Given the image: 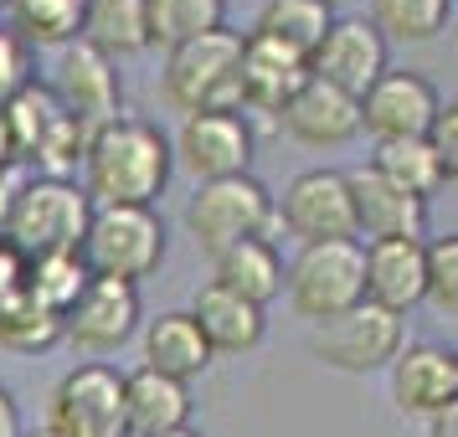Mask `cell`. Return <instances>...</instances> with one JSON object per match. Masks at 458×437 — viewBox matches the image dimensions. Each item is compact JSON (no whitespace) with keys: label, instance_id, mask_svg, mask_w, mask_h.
I'll use <instances>...</instances> for the list:
<instances>
[{"label":"cell","instance_id":"1","mask_svg":"<svg viewBox=\"0 0 458 437\" xmlns=\"http://www.w3.org/2000/svg\"><path fill=\"white\" fill-rule=\"evenodd\" d=\"M170 139L149 119L119 113L88 134L83 145V196L93 206H149L170 186Z\"/></svg>","mask_w":458,"mask_h":437},{"label":"cell","instance_id":"2","mask_svg":"<svg viewBox=\"0 0 458 437\" xmlns=\"http://www.w3.org/2000/svg\"><path fill=\"white\" fill-rule=\"evenodd\" d=\"M88 216L93 201L72 181H52V175H26V186L16 190V201L0 222V237L31 257H57V252H78L83 248Z\"/></svg>","mask_w":458,"mask_h":437},{"label":"cell","instance_id":"3","mask_svg":"<svg viewBox=\"0 0 458 437\" xmlns=\"http://www.w3.org/2000/svg\"><path fill=\"white\" fill-rule=\"evenodd\" d=\"M237 63H242V31H227V26L170 46L165 67H160L165 104L181 113H242L237 108Z\"/></svg>","mask_w":458,"mask_h":437},{"label":"cell","instance_id":"4","mask_svg":"<svg viewBox=\"0 0 458 437\" xmlns=\"http://www.w3.org/2000/svg\"><path fill=\"white\" fill-rule=\"evenodd\" d=\"M78 257L88 278L140 283L165 263V227L149 206H93Z\"/></svg>","mask_w":458,"mask_h":437},{"label":"cell","instance_id":"5","mask_svg":"<svg viewBox=\"0 0 458 437\" xmlns=\"http://www.w3.org/2000/svg\"><path fill=\"white\" fill-rule=\"evenodd\" d=\"M268 227H273V190L252 170L227 175V181H207L186 201V231L196 237V248L207 257L237 248L248 237H268Z\"/></svg>","mask_w":458,"mask_h":437},{"label":"cell","instance_id":"6","mask_svg":"<svg viewBox=\"0 0 458 437\" xmlns=\"http://www.w3.org/2000/svg\"><path fill=\"white\" fill-rule=\"evenodd\" d=\"M284 293L299 319L325 324L335 314L355 309L366 298V278H360V242H310L284 273Z\"/></svg>","mask_w":458,"mask_h":437},{"label":"cell","instance_id":"7","mask_svg":"<svg viewBox=\"0 0 458 437\" xmlns=\"http://www.w3.org/2000/svg\"><path fill=\"white\" fill-rule=\"evenodd\" d=\"M314 355L330 366V371L345 375H371L386 371L396 360V350L407 345V319L392 309H376V304H355V309L335 314L325 324H314Z\"/></svg>","mask_w":458,"mask_h":437},{"label":"cell","instance_id":"8","mask_svg":"<svg viewBox=\"0 0 458 437\" xmlns=\"http://www.w3.org/2000/svg\"><path fill=\"white\" fill-rule=\"evenodd\" d=\"M47 433L52 437H129L124 427V375L88 360L57 381L52 391V412H47Z\"/></svg>","mask_w":458,"mask_h":437},{"label":"cell","instance_id":"9","mask_svg":"<svg viewBox=\"0 0 458 437\" xmlns=\"http://www.w3.org/2000/svg\"><path fill=\"white\" fill-rule=\"evenodd\" d=\"M273 222H284V231L299 237L304 248L310 242H355L345 170H299L289 190L273 201Z\"/></svg>","mask_w":458,"mask_h":437},{"label":"cell","instance_id":"10","mask_svg":"<svg viewBox=\"0 0 458 437\" xmlns=\"http://www.w3.org/2000/svg\"><path fill=\"white\" fill-rule=\"evenodd\" d=\"M355 104H360V129L381 145V139H422L433 113L443 108V98H437V88L422 72L386 67Z\"/></svg>","mask_w":458,"mask_h":437},{"label":"cell","instance_id":"11","mask_svg":"<svg viewBox=\"0 0 458 437\" xmlns=\"http://www.w3.org/2000/svg\"><path fill=\"white\" fill-rule=\"evenodd\" d=\"M134 330H140V283H119V278H88L63 314V340L88 355L119 350Z\"/></svg>","mask_w":458,"mask_h":437},{"label":"cell","instance_id":"12","mask_svg":"<svg viewBox=\"0 0 458 437\" xmlns=\"http://www.w3.org/2000/svg\"><path fill=\"white\" fill-rule=\"evenodd\" d=\"M170 155L207 186L227 175H248L252 165V124L242 113H186Z\"/></svg>","mask_w":458,"mask_h":437},{"label":"cell","instance_id":"13","mask_svg":"<svg viewBox=\"0 0 458 437\" xmlns=\"http://www.w3.org/2000/svg\"><path fill=\"white\" fill-rule=\"evenodd\" d=\"M381 72H386V42H381V31H376L371 21H360V16L330 21V31H325L319 46L310 52V78L340 88V93H351V98H360Z\"/></svg>","mask_w":458,"mask_h":437},{"label":"cell","instance_id":"14","mask_svg":"<svg viewBox=\"0 0 458 437\" xmlns=\"http://www.w3.org/2000/svg\"><path fill=\"white\" fill-rule=\"evenodd\" d=\"M47 93L57 98L63 113H72L78 124L98 129L108 119H119V72L108 63L104 52H93L88 42H67L63 57H57V72H52V83Z\"/></svg>","mask_w":458,"mask_h":437},{"label":"cell","instance_id":"15","mask_svg":"<svg viewBox=\"0 0 458 437\" xmlns=\"http://www.w3.org/2000/svg\"><path fill=\"white\" fill-rule=\"evenodd\" d=\"M386 371L402 416H433L443 407H458V355L448 345H402Z\"/></svg>","mask_w":458,"mask_h":437},{"label":"cell","instance_id":"16","mask_svg":"<svg viewBox=\"0 0 458 437\" xmlns=\"http://www.w3.org/2000/svg\"><path fill=\"white\" fill-rule=\"evenodd\" d=\"M345 190H351V216H355V237H422L428 231V201L407 196L402 186L381 181L371 165L345 170Z\"/></svg>","mask_w":458,"mask_h":437},{"label":"cell","instance_id":"17","mask_svg":"<svg viewBox=\"0 0 458 437\" xmlns=\"http://www.w3.org/2000/svg\"><path fill=\"white\" fill-rule=\"evenodd\" d=\"M278 119H284V129L299 145H310V149H340L360 134V104L351 93L319 83V78H304V88L284 104Z\"/></svg>","mask_w":458,"mask_h":437},{"label":"cell","instance_id":"18","mask_svg":"<svg viewBox=\"0 0 458 437\" xmlns=\"http://www.w3.org/2000/svg\"><path fill=\"white\" fill-rule=\"evenodd\" d=\"M310 78V63L293 57L284 46L263 42V37H242V63H237V108L252 113H284L293 93Z\"/></svg>","mask_w":458,"mask_h":437},{"label":"cell","instance_id":"19","mask_svg":"<svg viewBox=\"0 0 458 437\" xmlns=\"http://www.w3.org/2000/svg\"><path fill=\"white\" fill-rule=\"evenodd\" d=\"M360 278H366V304L407 314L422 304V237H386L360 248Z\"/></svg>","mask_w":458,"mask_h":437},{"label":"cell","instance_id":"20","mask_svg":"<svg viewBox=\"0 0 458 437\" xmlns=\"http://www.w3.org/2000/svg\"><path fill=\"white\" fill-rule=\"evenodd\" d=\"M186 314L196 319V330L211 345V355H248L268 334V314L258 304H248V298H237V293L216 289V283H201Z\"/></svg>","mask_w":458,"mask_h":437},{"label":"cell","instance_id":"21","mask_svg":"<svg viewBox=\"0 0 458 437\" xmlns=\"http://www.w3.org/2000/svg\"><path fill=\"white\" fill-rule=\"evenodd\" d=\"M124 427L129 437H160V433H175V427H191V391L170 375L140 371L124 375Z\"/></svg>","mask_w":458,"mask_h":437},{"label":"cell","instance_id":"22","mask_svg":"<svg viewBox=\"0 0 458 437\" xmlns=\"http://www.w3.org/2000/svg\"><path fill=\"white\" fill-rule=\"evenodd\" d=\"M211 283L258 304V309H268L273 298L284 293V257H278V248L268 237H248V242H237V248L211 257Z\"/></svg>","mask_w":458,"mask_h":437},{"label":"cell","instance_id":"23","mask_svg":"<svg viewBox=\"0 0 458 437\" xmlns=\"http://www.w3.org/2000/svg\"><path fill=\"white\" fill-rule=\"evenodd\" d=\"M211 360L216 355H211V345L201 340V330H196V319L186 309L160 314V319L145 324V366L149 371H160V375L186 386L191 375H201Z\"/></svg>","mask_w":458,"mask_h":437},{"label":"cell","instance_id":"24","mask_svg":"<svg viewBox=\"0 0 458 437\" xmlns=\"http://www.w3.org/2000/svg\"><path fill=\"white\" fill-rule=\"evenodd\" d=\"M93 52H104L108 63L140 57L149 52V26H145V0H88L83 11V37Z\"/></svg>","mask_w":458,"mask_h":437},{"label":"cell","instance_id":"25","mask_svg":"<svg viewBox=\"0 0 458 437\" xmlns=\"http://www.w3.org/2000/svg\"><path fill=\"white\" fill-rule=\"evenodd\" d=\"M335 11L330 5H319V0H268L263 11H258V21H252L248 37H263V42L284 46L293 57H304L310 63V52L319 46V37L330 31Z\"/></svg>","mask_w":458,"mask_h":437},{"label":"cell","instance_id":"26","mask_svg":"<svg viewBox=\"0 0 458 437\" xmlns=\"http://www.w3.org/2000/svg\"><path fill=\"white\" fill-rule=\"evenodd\" d=\"M83 11L88 0H5L11 16V37L31 52V46H57L83 37Z\"/></svg>","mask_w":458,"mask_h":437},{"label":"cell","instance_id":"27","mask_svg":"<svg viewBox=\"0 0 458 437\" xmlns=\"http://www.w3.org/2000/svg\"><path fill=\"white\" fill-rule=\"evenodd\" d=\"M371 170L381 181L402 186L407 196H417V201H433L443 186H454L437 165V155L428 149V139H381L371 155Z\"/></svg>","mask_w":458,"mask_h":437},{"label":"cell","instance_id":"28","mask_svg":"<svg viewBox=\"0 0 458 437\" xmlns=\"http://www.w3.org/2000/svg\"><path fill=\"white\" fill-rule=\"evenodd\" d=\"M149 46H181L191 37H207L227 26V0H145Z\"/></svg>","mask_w":458,"mask_h":437},{"label":"cell","instance_id":"29","mask_svg":"<svg viewBox=\"0 0 458 437\" xmlns=\"http://www.w3.org/2000/svg\"><path fill=\"white\" fill-rule=\"evenodd\" d=\"M0 119H5L11 149H16V165H31V160H37V149L47 145V134L57 129L63 108H57V98L47 93V83H26L11 104L0 108Z\"/></svg>","mask_w":458,"mask_h":437},{"label":"cell","instance_id":"30","mask_svg":"<svg viewBox=\"0 0 458 437\" xmlns=\"http://www.w3.org/2000/svg\"><path fill=\"white\" fill-rule=\"evenodd\" d=\"M83 283H88L83 257H78V252H57V257H31V263H26L21 293L37 304V309H47V314H57V319H63L67 304L83 293Z\"/></svg>","mask_w":458,"mask_h":437},{"label":"cell","instance_id":"31","mask_svg":"<svg viewBox=\"0 0 458 437\" xmlns=\"http://www.w3.org/2000/svg\"><path fill=\"white\" fill-rule=\"evenodd\" d=\"M454 16V0H371L381 42H433Z\"/></svg>","mask_w":458,"mask_h":437},{"label":"cell","instance_id":"32","mask_svg":"<svg viewBox=\"0 0 458 437\" xmlns=\"http://www.w3.org/2000/svg\"><path fill=\"white\" fill-rule=\"evenodd\" d=\"M63 340V319L37 309L26 293H16L11 304H0V345L16 355H42Z\"/></svg>","mask_w":458,"mask_h":437},{"label":"cell","instance_id":"33","mask_svg":"<svg viewBox=\"0 0 458 437\" xmlns=\"http://www.w3.org/2000/svg\"><path fill=\"white\" fill-rule=\"evenodd\" d=\"M422 298L437 314H458V237H433L422 242Z\"/></svg>","mask_w":458,"mask_h":437},{"label":"cell","instance_id":"34","mask_svg":"<svg viewBox=\"0 0 458 437\" xmlns=\"http://www.w3.org/2000/svg\"><path fill=\"white\" fill-rule=\"evenodd\" d=\"M422 139H428V149L437 155L443 175L454 181V175H458V104H443V108H437L433 124H428V134H422Z\"/></svg>","mask_w":458,"mask_h":437},{"label":"cell","instance_id":"35","mask_svg":"<svg viewBox=\"0 0 458 437\" xmlns=\"http://www.w3.org/2000/svg\"><path fill=\"white\" fill-rule=\"evenodd\" d=\"M26 83H31V52L11 31H0V108L11 104Z\"/></svg>","mask_w":458,"mask_h":437},{"label":"cell","instance_id":"36","mask_svg":"<svg viewBox=\"0 0 458 437\" xmlns=\"http://www.w3.org/2000/svg\"><path fill=\"white\" fill-rule=\"evenodd\" d=\"M21 283H26V257L0 237V304H11L21 293Z\"/></svg>","mask_w":458,"mask_h":437},{"label":"cell","instance_id":"37","mask_svg":"<svg viewBox=\"0 0 458 437\" xmlns=\"http://www.w3.org/2000/svg\"><path fill=\"white\" fill-rule=\"evenodd\" d=\"M21 407H16V396L0 386V437H21Z\"/></svg>","mask_w":458,"mask_h":437},{"label":"cell","instance_id":"38","mask_svg":"<svg viewBox=\"0 0 458 437\" xmlns=\"http://www.w3.org/2000/svg\"><path fill=\"white\" fill-rule=\"evenodd\" d=\"M428 422H433V437H458V407H443Z\"/></svg>","mask_w":458,"mask_h":437},{"label":"cell","instance_id":"39","mask_svg":"<svg viewBox=\"0 0 458 437\" xmlns=\"http://www.w3.org/2000/svg\"><path fill=\"white\" fill-rule=\"evenodd\" d=\"M16 165V149H11V134H5V119H0V175Z\"/></svg>","mask_w":458,"mask_h":437},{"label":"cell","instance_id":"40","mask_svg":"<svg viewBox=\"0 0 458 437\" xmlns=\"http://www.w3.org/2000/svg\"><path fill=\"white\" fill-rule=\"evenodd\" d=\"M160 437H201L196 427H175V433H160Z\"/></svg>","mask_w":458,"mask_h":437},{"label":"cell","instance_id":"41","mask_svg":"<svg viewBox=\"0 0 458 437\" xmlns=\"http://www.w3.org/2000/svg\"><path fill=\"white\" fill-rule=\"evenodd\" d=\"M319 5H330V11H335V5H351V0H319Z\"/></svg>","mask_w":458,"mask_h":437},{"label":"cell","instance_id":"42","mask_svg":"<svg viewBox=\"0 0 458 437\" xmlns=\"http://www.w3.org/2000/svg\"><path fill=\"white\" fill-rule=\"evenodd\" d=\"M21 437H52V433H47V427H42V433H21Z\"/></svg>","mask_w":458,"mask_h":437},{"label":"cell","instance_id":"43","mask_svg":"<svg viewBox=\"0 0 458 437\" xmlns=\"http://www.w3.org/2000/svg\"><path fill=\"white\" fill-rule=\"evenodd\" d=\"M0 11H5V0H0Z\"/></svg>","mask_w":458,"mask_h":437}]
</instances>
